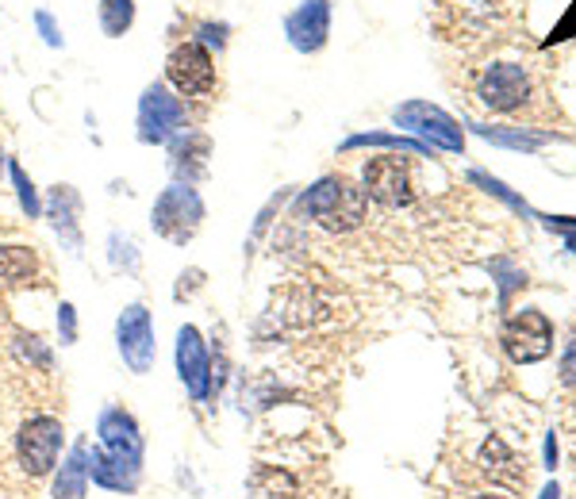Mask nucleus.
<instances>
[{"mask_svg":"<svg viewBox=\"0 0 576 499\" xmlns=\"http://www.w3.org/2000/svg\"><path fill=\"white\" fill-rule=\"evenodd\" d=\"M365 189L350 181V177H320L312 189L300 197V212H307L315 223H323L327 231H354L365 220Z\"/></svg>","mask_w":576,"mask_h":499,"instance_id":"1","label":"nucleus"},{"mask_svg":"<svg viewBox=\"0 0 576 499\" xmlns=\"http://www.w3.org/2000/svg\"><path fill=\"white\" fill-rule=\"evenodd\" d=\"M66 426L54 415H31L15 431V461L28 477H51L62 461Z\"/></svg>","mask_w":576,"mask_h":499,"instance_id":"2","label":"nucleus"},{"mask_svg":"<svg viewBox=\"0 0 576 499\" xmlns=\"http://www.w3.org/2000/svg\"><path fill=\"white\" fill-rule=\"evenodd\" d=\"M200 223H205V200H200V192L192 189V184L177 181L158 192V200H154L150 208L154 235H161L166 243L185 246L200 231Z\"/></svg>","mask_w":576,"mask_h":499,"instance_id":"3","label":"nucleus"},{"mask_svg":"<svg viewBox=\"0 0 576 499\" xmlns=\"http://www.w3.org/2000/svg\"><path fill=\"white\" fill-rule=\"evenodd\" d=\"M392 119H396V127L419 135V142L431 147V150H450V155H461V147H465V135H461L458 119L446 116L442 108H434V104H427V100L400 104V108L392 112Z\"/></svg>","mask_w":576,"mask_h":499,"instance_id":"4","label":"nucleus"},{"mask_svg":"<svg viewBox=\"0 0 576 499\" xmlns=\"http://www.w3.org/2000/svg\"><path fill=\"white\" fill-rule=\"evenodd\" d=\"M185 131V104L161 82L146 85L139 96V142L146 147H161V142L177 139Z\"/></svg>","mask_w":576,"mask_h":499,"instance_id":"5","label":"nucleus"},{"mask_svg":"<svg viewBox=\"0 0 576 499\" xmlns=\"http://www.w3.org/2000/svg\"><path fill=\"white\" fill-rule=\"evenodd\" d=\"M116 350L124 365L135 376H146L158 361V342H154V319L146 304H127L116 319Z\"/></svg>","mask_w":576,"mask_h":499,"instance_id":"6","label":"nucleus"},{"mask_svg":"<svg viewBox=\"0 0 576 499\" xmlns=\"http://www.w3.org/2000/svg\"><path fill=\"white\" fill-rule=\"evenodd\" d=\"M500 342H504L507 358L519 361V365H534V361L549 358L554 350V323H549L542 311L526 308L519 316H511L500 331Z\"/></svg>","mask_w":576,"mask_h":499,"instance_id":"7","label":"nucleus"},{"mask_svg":"<svg viewBox=\"0 0 576 499\" xmlns=\"http://www.w3.org/2000/svg\"><path fill=\"white\" fill-rule=\"evenodd\" d=\"M174 361H177V376H181L185 392H189L197 404L212 400V353H208L205 335L192 323H185L181 331H177Z\"/></svg>","mask_w":576,"mask_h":499,"instance_id":"8","label":"nucleus"},{"mask_svg":"<svg viewBox=\"0 0 576 499\" xmlns=\"http://www.w3.org/2000/svg\"><path fill=\"white\" fill-rule=\"evenodd\" d=\"M96 446L124 457V461H135V465L146 461V438H143L139 418L119 404H108L96 415Z\"/></svg>","mask_w":576,"mask_h":499,"instance_id":"9","label":"nucleus"},{"mask_svg":"<svg viewBox=\"0 0 576 499\" xmlns=\"http://www.w3.org/2000/svg\"><path fill=\"white\" fill-rule=\"evenodd\" d=\"M166 82L181 96H208L216 88V62L205 43H181L166 62Z\"/></svg>","mask_w":576,"mask_h":499,"instance_id":"10","label":"nucleus"},{"mask_svg":"<svg viewBox=\"0 0 576 499\" xmlns=\"http://www.w3.org/2000/svg\"><path fill=\"white\" fill-rule=\"evenodd\" d=\"M365 197H373L385 208H408L416 200L408 162L404 158H373L365 166Z\"/></svg>","mask_w":576,"mask_h":499,"instance_id":"11","label":"nucleus"},{"mask_svg":"<svg viewBox=\"0 0 576 499\" xmlns=\"http://www.w3.org/2000/svg\"><path fill=\"white\" fill-rule=\"evenodd\" d=\"M285 35L300 54L323 51L331 35V0H304L285 20Z\"/></svg>","mask_w":576,"mask_h":499,"instance_id":"12","label":"nucleus"},{"mask_svg":"<svg viewBox=\"0 0 576 499\" xmlns=\"http://www.w3.org/2000/svg\"><path fill=\"white\" fill-rule=\"evenodd\" d=\"M88 480L104 492H116V496H135L143 485V465L124 461V457L108 454L101 446H88Z\"/></svg>","mask_w":576,"mask_h":499,"instance_id":"13","label":"nucleus"},{"mask_svg":"<svg viewBox=\"0 0 576 499\" xmlns=\"http://www.w3.org/2000/svg\"><path fill=\"white\" fill-rule=\"evenodd\" d=\"M531 96V82H526L523 66H511V62H500L489 74L481 77V100L489 104L492 112H515L526 104Z\"/></svg>","mask_w":576,"mask_h":499,"instance_id":"14","label":"nucleus"},{"mask_svg":"<svg viewBox=\"0 0 576 499\" xmlns=\"http://www.w3.org/2000/svg\"><path fill=\"white\" fill-rule=\"evenodd\" d=\"M51 499H88V442L77 438L73 449L54 469Z\"/></svg>","mask_w":576,"mask_h":499,"instance_id":"15","label":"nucleus"},{"mask_svg":"<svg viewBox=\"0 0 576 499\" xmlns=\"http://www.w3.org/2000/svg\"><path fill=\"white\" fill-rule=\"evenodd\" d=\"M77 212H81V197L73 192V184H54V189H51V204H46V220L54 223V231H59V238L70 246V254H77V250H81Z\"/></svg>","mask_w":576,"mask_h":499,"instance_id":"16","label":"nucleus"},{"mask_svg":"<svg viewBox=\"0 0 576 499\" xmlns=\"http://www.w3.org/2000/svg\"><path fill=\"white\" fill-rule=\"evenodd\" d=\"M39 277V254L31 246H0V285L20 288Z\"/></svg>","mask_w":576,"mask_h":499,"instance_id":"17","label":"nucleus"},{"mask_svg":"<svg viewBox=\"0 0 576 499\" xmlns=\"http://www.w3.org/2000/svg\"><path fill=\"white\" fill-rule=\"evenodd\" d=\"M481 465L492 473V477L504 480V485H511V488L526 485V473H519L515 454H511V449H507L500 438H489V442H484V449H481Z\"/></svg>","mask_w":576,"mask_h":499,"instance_id":"18","label":"nucleus"},{"mask_svg":"<svg viewBox=\"0 0 576 499\" xmlns=\"http://www.w3.org/2000/svg\"><path fill=\"white\" fill-rule=\"evenodd\" d=\"M362 147L404 150V155H416V158L431 155V147H423L419 139H404V135H377V131H369V135H350V139L343 142V150H362Z\"/></svg>","mask_w":576,"mask_h":499,"instance_id":"19","label":"nucleus"},{"mask_svg":"<svg viewBox=\"0 0 576 499\" xmlns=\"http://www.w3.org/2000/svg\"><path fill=\"white\" fill-rule=\"evenodd\" d=\"M135 23V0H101V31L108 39L127 35Z\"/></svg>","mask_w":576,"mask_h":499,"instance_id":"20","label":"nucleus"},{"mask_svg":"<svg viewBox=\"0 0 576 499\" xmlns=\"http://www.w3.org/2000/svg\"><path fill=\"white\" fill-rule=\"evenodd\" d=\"M8 173H12V184H15V204H20V212L28 215V220H39L43 215V200H39V189H35V181H31L28 173H23V166L15 162H8Z\"/></svg>","mask_w":576,"mask_h":499,"instance_id":"21","label":"nucleus"},{"mask_svg":"<svg viewBox=\"0 0 576 499\" xmlns=\"http://www.w3.org/2000/svg\"><path fill=\"white\" fill-rule=\"evenodd\" d=\"M208 150H212L208 135H185V142H177V147H174V169L181 173L185 162H189V166H192V177H197L200 169H205Z\"/></svg>","mask_w":576,"mask_h":499,"instance_id":"22","label":"nucleus"},{"mask_svg":"<svg viewBox=\"0 0 576 499\" xmlns=\"http://www.w3.org/2000/svg\"><path fill=\"white\" fill-rule=\"evenodd\" d=\"M476 135H484V139L492 142H504V147H515V150H538L549 142V135H534V131H504V127H481L473 124Z\"/></svg>","mask_w":576,"mask_h":499,"instance_id":"23","label":"nucleus"},{"mask_svg":"<svg viewBox=\"0 0 576 499\" xmlns=\"http://www.w3.org/2000/svg\"><path fill=\"white\" fill-rule=\"evenodd\" d=\"M15 350H20L23 361H35L39 369H51V350H46L39 335H15Z\"/></svg>","mask_w":576,"mask_h":499,"instance_id":"24","label":"nucleus"},{"mask_svg":"<svg viewBox=\"0 0 576 499\" xmlns=\"http://www.w3.org/2000/svg\"><path fill=\"white\" fill-rule=\"evenodd\" d=\"M108 246H112V265H116V269H127V273L139 269V254H135V243H132V238L112 235Z\"/></svg>","mask_w":576,"mask_h":499,"instance_id":"25","label":"nucleus"},{"mask_svg":"<svg viewBox=\"0 0 576 499\" xmlns=\"http://www.w3.org/2000/svg\"><path fill=\"white\" fill-rule=\"evenodd\" d=\"M59 338H62V346L77 342V308H73L70 300L59 304Z\"/></svg>","mask_w":576,"mask_h":499,"instance_id":"26","label":"nucleus"},{"mask_svg":"<svg viewBox=\"0 0 576 499\" xmlns=\"http://www.w3.org/2000/svg\"><path fill=\"white\" fill-rule=\"evenodd\" d=\"M35 28H39V35H43L46 46H62V28L54 23V15L46 12V8H39L35 12Z\"/></svg>","mask_w":576,"mask_h":499,"instance_id":"27","label":"nucleus"},{"mask_svg":"<svg viewBox=\"0 0 576 499\" xmlns=\"http://www.w3.org/2000/svg\"><path fill=\"white\" fill-rule=\"evenodd\" d=\"M562 381L576 384V335L565 342V358H562Z\"/></svg>","mask_w":576,"mask_h":499,"instance_id":"28","label":"nucleus"},{"mask_svg":"<svg viewBox=\"0 0 576 499\" xmlns=\"http://www.w3.org/2000/svg\"><path fill=\"white\" fill-rule=\"evenodd\" d=\"M200 39H205L208 46H223L227 43V28L223 23H219V28L216 23H205V28H200Z\"/></svg>","mask_w":576,"mask_h":499,"instance_id":"29","label":"nucleus"},{"mask_svg":"<svg viewBox=\"0 0 576 499\" xmlns=\"http://www.w3.org/2000/svg\"><path fill=\"white\" fill-rule=\"evenodd\" d=\"M546 223H549L554 231H562L565 238H569V250L576 254V220H546Z\"/></svg>","mask_w":576,"mask_h":499,"instance_id":"30","label":"nucleus"},{"mask_svg":"<svg viewBox=\"0 0 576 499\" xmlns=\"http://www.w3.org/2000/svg\"><path fill=\"white\" fill-rule=\"evenodd\" d=\"M546 461H549V469H554V461H557V442H554V434L546 438Z\"/></svg>","mask_w":576,"mask_h":499,"instance_id":"31","label":"nucleus"},{"mask_svg":"<svg viewBox=\"0 0 576 499\" xmlns=\"http://www.w3.org/2000/svg\"><path fill=\"white\" fill-rule=\"evenodd\" d=\"M557 496H562V492H557V485H546V488H542V499H557Z\"/></svg>","mask_w":576,"mask_h":499,"instance_id":"32","label":"nucleus"},{"mask_svg":"<svg viewBox=\"0 0 576 499\" xmlns=\"http://www.w3.org/2000/svg\"><path fill=\"white\" fill-rule=\"evenodd\" d=\"M476 499H489V496H476Z\"/></svg>","mask_w":576,"mask_h":499,"instance_id":"33","label":"nucleus"},{"mask_svg":"<svg viewBox=\"0 0 576 499\" xmlns=\"http://www.w3.org/2000/svg\"><path fill=\"white\" fill-rule=\"evenodd\" d=\"M0 158H4V155H0Z\"/></svg>","mask_w":576,"mask_h":499,"instance_id":"34","label":"nucleus"}]
</instances>
